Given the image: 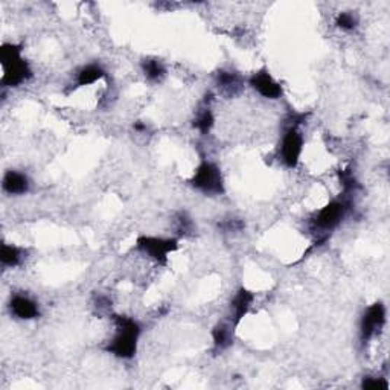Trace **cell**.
<instances>
[{
    "label": "cell",
    "mask_w": 390,
    "mask_h": 390,
    "mask_svg": "<svg viewBox=\"0 0 390 390\" xmlns=\"http://www.w3.org/2000/svg\"><path fill=\"white\" fill-rule=\"evenodd\" d=\"M115 335L104 349L120 360H132L137 352L142 326L136 319L128 316H113Z\"/></svg>",
    "instance_id": "1"
},
{
    "label": "cell",
    "mask_w": 390,
    "mask_h": 390,
    "mask_svg": "<svg viewBox=\"0 0 390 390\" xmlns=\"http://www.w3.org/2000/svg\"><path fill=\"white\" fill-rule=\"evenodd\" d=\"M0 64L4 67L2 88L15 89L32 78V69L23 57V46L17 43H4L0 48Z\"/></svg>",
    "instance_id": "2"
},
{
    "label": "cell",
    "mask_w": 390,
    "mask_h": 390,
    "mask_svg": "<svg viewBox=\"0 0 390 390\" xmlns=\"http://www.w3.org/2000/svg\"><path fill=\"white\" fill-rule=\"evenodd\" d=\"M305 119L307 115L303 113L290 115V118L287 119V127H285L282 133L279 145V159L284 163V167H287L288 169L298 168L300 163L305 139H303L299 127Z\"/></svg>",
    "instance_id": "3"
},
{
    "label": "cell",
    "mask_w": 390,
    "mask_h": 390,
    "mask_svg": "<svg viewBox=\"0 0 390 390\" xmlns=\"http://www.w3.org/2000/svg\"><path fill=\"white\" fill-rule=\"evenodd\" d=\"M349 206L351 203L348 197L344 195L343 198H337V200L329 202L313 216V220H311V229L317 233V246L325 242L329 238V235H331V232H334L340 226L346 214L349 211Z\"/></svg>",
    "instance_id": "4"
},
{
    "label": "cell",
    "mask_w": 390,
    "mask_h": 390,
    "mask_svg": "<svg viewBox=\"0 0 390 390\" xmlns=\"http://www.w3.org/2000/svg\"><path fill=\"white\" fill-rule=\"evenodd\" d=\"M189 185L198 193L211 197L224 195V193H226L221 168L211 160H202L198 163L193 177L189 180Z\"/></svg>",
    "instance_id": "5"
},
{
    "label": "cell",
    "mask_w": 390,
    "mask_h": 390,
    "mask_svg": "<svg viewBox=\"0 0 390 390\" xmlns=\"http://www.w3.org/2000/svg\"><path fill=\"white\" fill-rule=\"evenodd\" d=\"M136 249L159 265H167L169 255L179 250V239L155 235H141L136 239Z\"/></svg>",
    "instance_id": "6"
},
{
    "label": "cell",
    "mask_w": 390,
    "mask_h": 390,
    "mask_svg": "<svg viewBox=\"0 0 390 390\" xmlns=\"http://www.w3.org/2000/svg\"><path fill=\"white\" fill-rule=\"evenodd\" d=\"M387 320V311L383 302H375L363 311L360 319V342L368 344L372 339L381 334Z\"/></svg>",
    "instance_id": "7"
},
{
    "label": "cell",
    "mask_w": 390,
    "mask_h": 390,
    "mask_svg": "<svg viewBox=\"0 0 390 390\" xmlns=\"http://www.w3.org/2000/svg\"><path fill=\"white\" fill-rule=\"evenodd\" d=\"M247 84L252 88L258 95H261L263 98L270 99V101H276L282 97V85L281 83H277L274 78L272 76V74L268 72V69L263 67L259 71L253 72L252 75L249 76Z\"/></svg>",
    "instance_id": "8"
},
{
    "label": "cell",
    "mask_w": 390,
    "mask_h": 390,
    "mask_svg": "<svg viewBox=\"0 0 390 390\" xmlns=\"http://www.w3.org/2000/svg\"><path fill=\"white\" fill-rule=\"evenodd\" d=\"M253 300H255V294L244 287L238 288V291L233 294V298L230 299L229 303V314H228V319L233 323V326L235 328L239 326L242 319L249 314L250 308H252Z\"/></svg>",
    "instance_id": "9"
},
{
    "label": "cell",
    "mask_w": 390,
    "mask_h": 390,
    "mask_svg": "<svg viewBox=\"0 0 390 390\" xmlns=\"http://www.w3.org/2000/svg\"><path fill=\"white\" fill-rule=\"evenodd\" d=\"M11 314L20 320H34L40 317V305L28 294L15 293L10 299Z\"/></svg>",
    "instance_id": "10"
},
{
    "label": "cell",
    "mask_w": 390,
    "mask_h": 390,
    "mask_svg": "<svg viewBox=\"0 0 390 390\" xmlns=\"http://www.w3.org/2000/svg\"><path fill=\"white\" fill-rule=\"evenodd\" d=\"M215 84L218 90L228 97H237L244 90V78L233 71H218L215 74Z\"/></svg>",
    "instance_id": "11"
},
{
    "label": "cell",
    "mask_w": 390,
    "mask_h": 390,
    "mask_svg": "<svg viewBox=\"0 0 390 390\" xmlns=\"http://www.w3.org/2000/svg\"><path fill=\"white\" fill-rule=\"evenodd\" d=\"M235 331L237 328L233 326L229 319H223L216 323L212 329V344L215 352H223L229 349L233 339H235Z\"/></svg>",
    "instance_id": "12"
},
{
    "label": "cell",
    "mask_w": 390,
    "mask_h": 390,
    "mask_svg": "<svg viewBox=\"0 0 390 390\" xmlns=\"http://www.w3.org/2000/svg\"><path fill=\"white\" fill-rule=\"evenodd\" d=\"M2 188L5 193L10 195H25L29 193L31 181L25 172L10 169L5 172L2 180Z\"/></svg>",
    "instance_id": "13"
},
{
    "label": "cell",
    "mask_w": 390,
    "mask_h": 390,
    "mask_svg": "<svg viewBox=\"0 0 390 390\" xmlns=\"http://www.w3.org/2000/svg\"><path fill=\"white\" fill-rule=\"evenodd\" d=\"M107 72L99 63H89L78 69L75 76V88H85L106 78Z\"/></svg>",
    "instance_id": "14"
},
{
    "label": "cell",
    "mask_w": 390,
    "mask_h": 390,
    "mask_svg": "<svg viewBox=\"0 0 390 390\" xmlns=\"http://www.w3.org/2000/svg\"><path fill=\"white\" fill-rule=\"evenodd\" d=\"M141 71L150 83H162L167 76V66L159 58H144L141 62Z\"/></svg>",
    "instance_id": "15"
},
{
    "label": "cell",
    "mask_w": 390,
    "mask_h": 390,
    "mask_svg": "<svg viewBox=\"0 0 390 390\" xmlns=\"http://www.w3.org/2000/svg\"><path fill=\"white\" fill-rule=\"evenodd\" d=\"M215 125V116H214V111L209 101H204L203 106L197 110L195 118H194V123L193 127L197 130L198 133L206 136L211 133V130Z\"/></svg>",
    "instance_id": "16"
},
{
    "label": "cell",
    "mask_w": 390,
    "mask_h": 390,
    "mask_svg": "<svg viewBox=\"0 0 390 390\" xmlns=\"http://www.w3.org/2000/svg\"><path fill=\"white\" fill-rule=\"evenodd\" d=\"M23 259V250L14 244H2L0 247V263L4 267H19Z\"/></svg>",
    "instance_id": "17"
},
{
    "label": "cell",
    "mask_w": 390,
    "mask_h": 390,
    "mask_svg": "<svg viewBox=\"0 0 390 390\" xmlns=\"http://www.w3.org/2000/svg\"><path fill=\"white\" fill-rule=\"evenodd\" d=\"M335 26L342 31L351 32L354 29H357L358 17L354 11H342L335 17Z\"/></svg>",
    "instance_id": "18"
},
{
    "label": "cell",
    "mask_w": 390,
    "mask_h": 390,
    "mask_svg": "<svg viewBox=\"0 0 390 390\" xmlns=\"http://www.w3.org/2000/svg\"><path fill=\"white\" fill-rule=\"evenodd\" d=\"M339 177H340V183L343 186V190H344L346 195H351L354 193H357V190L360 189L358 180L352 176V172L342 171Z\"/></svg>",
    "instance_id": "19"
},
{
    "label": "cell",
    "mask_w": 390,
    "mask_h": 390,
    "mask_svg": "<svg viewBox=\"0 0 390 390\" xmlns=\"http://www.w3.org/2000/svg\"><path fill=\"white\" fill-rule=\"evenodd\" d=\"M176 230L179 235H183V237H188V235H193V232H194V223L193 220L189 218V216L185 214V212H181L176 216Z\"/></svg>",
    "instance_id": "20"
},
{
    "label": "cell",
    "mask_w": 390,
    "mask_h": 390,
    "mask_svg": "<svg viewBox=\"0 0 390 390\" xmlns=\"http://www.w3.org/2000/svg\"><path fill=\"white\" fill-rule=\"evenodd\" d=\"M361 389L365 390H387L389 389V383L387 379L383 377H365L361 379Z\"/></svg>",
    "instance_id": "21"
},
{
    "label": "cell",
    "mask_w": 390,
    "mask_h": 390,
    "mask_svg": "<svg viewBox=\"0 0 390 390\" xmlns=\"http://www.w3.org/2000/svg\"><path fill=\"white\" fill-rule=\"evenodd\" d=\"M134 130H136L137 133H142V132H145V130H146V125L142 124V123H136L134 124Z\"/></svg>",
    "instance_id": "22"
}]
</instances>
